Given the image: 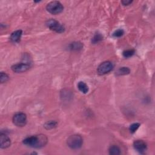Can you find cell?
<instances>
[{
    "mask_svg": "<svg viewBox=\"0 0 155 155\" xmlns=\"http://www.w3.org/2000/svg\"><path fill=\"white\" fill-rule=\"evenodd\" d=\"M47 140V138L44 135H35L24 139L23 144L32 148H41L45 146Z\"/></svg>",
    "mask_w": 155,
    "mask_h": 155,
    "instance_id": "1",
    "label": "cell"
},
{
    "mask_svg": "<svg viewBox=\"0 0 155 155\" xmlns=\"http://www.w3.org/2000/svg\"><path fill=\"white\" fill-rule=\"evenodd\" d=\"M67 146L72 149L76 150L81 148L83 144V140L81 136L78 135H72L67 139Z\"/></svg>",
    "mask_w": 155,
    "mask_h": 155,
    "instance_id": "2",
    "label": "cell"
},
{
    "mask_svg": "<svg viewBox=\"0 0 155 155\" xmlns=\"http://www.w3.org/2000/svg\"><path fill=\"white\" fill-rule=\"evenodd\" d=\"M46 9L51 14L58 15L63 11L64 7L60 2L53 1L47 5Z\"/></svg>",
    "mask_w": 155,
    "mask_h": 155,
    "instance_id": "3",
    "label": "cell"
},
{
    "mask_svg": "<svg viewBox=\"0 0 155 155\" xmlns=\"http://www.w3.org/2000/svg\"><path fill=\"white\" fill-rule=\"evenodd\" d=\"M46 25L51 30L54 31L56 33L61 34L64 32L65 30L64 27L59 23L58 21L53 19H50L48 20L46 22Z\"/></svg>",
    "mask_w": 155,
    "mask_h": 155,
    "instance_id": "4",
    "label": "cell"
},
{
    "mask_svg": "<svg viewBox=\"0 0 155 155\" xmlns=\"http://www.w3.org/2000/svg\"><path fill=\"white\" fill-rule=\"evenodd\" d=\"M113 66L112 63L110 61H105L101 64L98 67V73L100 75H104L107 73H109L113 70Z\"/></svg>",
    "mask_w": 155,
    "mask_h": 155,
    "instance_id": "5",
    "label": "cell"
},
{
    "mask_svg": "<svg viewBox=\"0 0 155 155\" xmlns=\"http://www.w3.org/2000/svg\"><path fill=\"white\" fill-rule=\"evenodd\" d=\"M13 124L18 127H23L27 123V116L24 113H16L13 117Z\"/></svg>",
    "mask_w": 155,
    "mask_h": 155,
    "instance_id": "6",
    "label": "cell"
},
{
    "mask_svg": "<svg viewBox=\"0 0 155 155\" xmlns=\"http://www.w3.org/2000/svg\"><path fill=\"white\" fill-rule=\"evenodd\" d=\"M30 68V64L21 62L12 66V70L15 73H23L29 70Z\"/></svg>",
    "mask_w": 155,
    "mask_h": 155,
    "instance_id": "7",
    "label": "cell"
},
{
    "mask_svg": "<svg viewBox=\"0 0 155 155\" xmlns=\"http://www.w3.org/2000/svg\"><path fill=\"white\" fill-rule=\"evenodd\" d=\"M133 147L138 152L141 154L145 153L147 149L146 143L142 140L135 141L133 144Z\"/></svg>",
    "mask_w": 155,
    "mask_h": 155,
    "instance_id": "8",
    "label": "cell"
},
{
    "mask_svg": "<svg viewBox=\"0 0 155 155\" xmlns=\"http://www.w3.org/2000/svg\"><path fill=\"white\" fill-rule=\"evenodd\" d=\"M10 138L5 134L1 133V136H0V147L1 148H7L10 147Z\"/></svg>",
    "mask_w": 155,
    "mask_h": 155,
    "instance_id": "9",
    "label": "cell"
},
{
    "mask_svg": "<svg viewBox=\"0 0 155 155\" xmlns=\"http://www.w3.org/2000/svg\"><path fill=\"white\" fill-rule=\"evenodd\" d=\"M23 32L21 30H16L11 34V36H10V40H11L12 42H15V43H17V42H19L21 36H22Z\"/></svg>",
    "mask_w": 155,
    "mask_h": 155,
    "instance_id": "10",
    "label": "cell"
},
{
    "mask_svg": "<svg viewBox=\"0 0 155 155\" xmlns=\"http://www.w3.org/2000/svg\"><path fill=\"white\" fill-rule=\"evenodd\" d=\"M83 47V44L80 42H73L69 45V49L74 51H78L81 50Z\"/></svg>",
    "mask_w": 155,
    "mask_h": 155,
    "instance_id": "11",
    "label": "cell"
},
{
    "mask_svg": "<svg viewBox=\"0 0 155 155\" xmlns=\"http://www.w3.org/2000/svg\"><path fill=\"white\" fill-rule=\"evenodd\" d=\"M78 88L80 92L85 94L89 92V87L83 81H80L78 84Z\"/></svg>",
    "mask_w": 155,
    "mask_h": 155,
    "instance_id": "12",
    "label": "cell"
},
{
    "mask_svg": "<svg viewBox=\"0 0 155 155\" xmlns=\"http://www.w3.org/2000/svg\"><path fill=\"white\" fill-rule=\"evenodd\" d=\"M57 122L55 121H50L46 122L45 124L44 125V127L47 130H51L55 128L57 126Z\"/></svg>",
    "mask_w": 155,
    "mask_h": 155,
    "instance_id": "13",
    "label": "cell"
},
{
    "mask_svg": "<svg viewBox=\"0 0 155 155\" xmlns=\"http://www.w3.org/2000/svg\"><path fill=\"white\" fill-rule=\"evenodd\" d=\"M130 69L128 67H123L119 68L117 71L116 72V74L118 76L121 75H125V74H128L130 73Z\"/></svg>",
    "mask_w": 155,
    "mask_h": 155,
    "instance_id": "14",
    "label": "cell"
},
{
    "mask_svg": "<svg viewBox=\"0 0 155 155\" xmlns=\"http://www.w3.org/2000/svg\"><path fill=\"white\" fill-rule=\"evenodd\" d=\"M109 153L112 155H118L121 153L120 148L116 146H112L109 148Z\"/></svg>",
    "mask_w": 155,
    "mask_h": 155,
    "instance_id": "15",
    "label": "cell"
},
{
    "mask_svg": "<svg viewBox=\"0 0 155 155\" xmlns=\"http://www.w3.org/2000/svg\"><path fill=\"white\" fill-rule=\"evenodd\" d=\"M103 39V36L101 34H96L92 40V42L93 44H97L101 41Z\"/></svg>",
    "mask_w": 155,
    "mask_h": 155,
    "instance_id": "16",
    "label": "cell"
},
{
    "mask_svg": "<svg viewBox=\"0 0 155 155\" xmlns=\"http://www.w3.org/2000/svg\"><path fill=\"white\" fill-rule=\"evenodd\" d=\"M135 54L134 50H127L123 52L122 55L125 58H130Z\"/></svg>",
    "mask_w": 155,
    "mask_h": 155,
    "instance_id": "17",
    "label": "cell"
},
{
    "mask_svg": "<svg viewBox=\"0 0 155 155\" xmlns=\"http://www.w3.org/2000/svg\"><path fill=\"white\" fill-rule=\"evenodd\" d=\"M140 123H133V124H132L130 126L129 130L132 133H133L138 129V128L140 127Z\"/></svg>",
    "mask_w": 155,
    "mask_h": 155,
    "instance_id": "18",
    "label": "cell"
},
{
    "mask_svg": "<svg viewBox=\"0 0 155 155\" xmlns=\"http://www.w3.org/2000/svg\"><path fill=\"white\" fill-rule=\"evenodd\" d=\"M9 79V76L6 73L1 72V74H0V81H1V83H6Z\"/></svg>",
    "mask_w": 155,
    "mask_h": 155,
    "instance_id": "19",
    "label": "cell"
},
{
    "mask_svg": "<svg viewBox=\"0 0 155 155\" xmlns=\"http://www.w3.org/2000/svg\"><path fill=\"white\" fill-rule=\"evenodd\" d=\"M124 34V31L122 29H118L116 30L115 32L113 33V35L115 37H117V38H119V37L122 36Z\"/></svg>",
    "mask_w": 155,
    "mask_h": 155,
    "instance_id": "20",
    "label": "cell"
},
{
    "mask_svg": "<svg viewBox=\"0 0 155 155\" xmlns=\"http://www.w3.org/2000/svg\"><path fill=\"white\" fill-rule=\"evenodd\" d=\"M132 1H130V0H124V1H122V4L124 6H129V5L132 3Z\"/></svg>",
    "mask_w": 155,
    "mask_h": 155,
    "instance_id": "21",
    "label": "cell"
}]
</instances>
